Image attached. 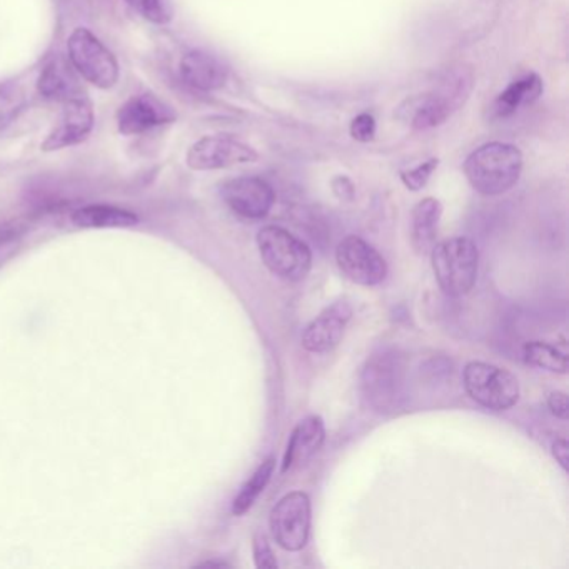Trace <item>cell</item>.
<instances>
[{
	"instance_id": "obj_1",
	"label": "cell",
	"mask_w": 569,
	"mask_h": 569,
	"mask_svg": "<svg viewBox=\"0 0 569 569\" xmlns=\"http://www.w3.org/2000/svg\"><path fill=\"white\" fill-rule=\"evenodd\" d=\"M472 86H475V78L471 69L462 66L449 69L439 81L438 88L426 94L406 99L396 111V118L416 131L438 128L445 124L461 106H465L471 94Z\"/></svg>"
},
{
	"instance_id": "obj_2",
	"label": "cell",
	"mask_w": 569,
	"mask_h": 569,
	"mask_svg": "<svg viewBox=\"0 0 569 569\" xmlns=\"http://www.w3.org/2000/svg\"><path fill=\"white\" fill-rule=\"evenodd\" d=\"M522 154L516 146L489 142L468 156L465 174L469 184L482 196H501L518 184Z\"/></svg>"
},
{
	"instance_id": "obj_3",
	"label": "cell",
	"mask_w": 569,
	"mask_h": 569,
	"mask_svg": "<svg viewBox=\"0 0 569 569\" xmlns=\"http://www.w3.org/2000/svg\"><path fill=\"white\" fill-rule=\"evenodd\" d=\"M429 254L436 281L446 295L459 298L471 292L479 271V251L471 239H445Z\"/></svg>"
},
{
	"instance_id": "obj_4",
	"label": "cell",
	"mask_w": 569,
	"mask_h": 569,
	"mask_svg": "<svg viewBox=\"0 0 569 569\" xmlns=\"http://www.w3.org/2000/svg\"><path fill=\"white\" fill-rule=\"evenodd\" d=\"M258 248L266 268L279 279L298 282L311 271V249L288 229L266 226L259 231Z\"/></svg>"
},
{
	"instance_id": "obj_5",
	"label": "cell",
	"mask_w": 569,
	"mask_h": 569,
	"mask_svg": "<svg viewBox=\"0 0 569 569\" xmlns=\"http://www.w3.org/2000/svg\"><path fill=\"white\" fill-rule=\"evenodd\" d=\"M462 385L472 401L491 411H508L519 401V382L512 372L488 362H469Z\"/></svg>"
},
{
	"instance_id": "obj_6",
	"label": "cell",
	"mask_w": 569,
	"mask_h": 569,
	"mask_svg": "<svg viewBox=\"0 0 569 569\" xmlns=\"http://www.w3.org/2000/svg\"><path fill=\"white\" fill-rule=\"evenodd\" d=\"M405 369L401 359L392 352L375 355L366 362L361 375V389L372 411L389 415L401 405Z\"/></svg>"
},
{
	"instance_id": "obj_7",
	"label": "cell",
	"mask_w": 569,
	"mask_h": 569,
	"mask_svg": "<svg viewBox=\"0 0 569 569\" xmlns=\"http://www.w3.org/2000/svg\"><path fill=\"white\" fill-rule=\"evenodd\" d=\"M72 68L92 86L111 89L119 81V64L111 51L88 29H76L68 41Z\"/></svg>"
},
{
	"instance_id": "obj_8",
	"label": "cell",
	"mask_w": 569,
	"mask_h": 569,
	"mask_svg": "<svg viewBox=\"0 0 569 569\" xmlns=\"http://www.w3.org/2000/svg\"><path fill=\"white\" fill-rule=\"evenodd\" d=\"M269 525L282 549L301 551L308 545L311 531V499L302 491L289 492L272 508Z\"/></svg>"
},
{
	"instance_id": "obj_9",
	"label": "cell",
	"mask_w": 569,
	"mask_h": 569,
	"mask_svg": "<svg viewBox=\"0 0 569 569\" xmlns=\"http://www.w3.org/2000/svg\"><path fill=\"white\" fill-rule=\"evenodd\" d=\"M336 261L349 281L366 288L381 284L388 276L386 259L359 236H348L339 242Z\"/></svg>"
},
{
	"instance_id": "obj_10",
	"label": "cell",
	"mask_w": 569,
	"mask_h": 569,
	"mask_svg": "<svg viewBox=\"0 0 569 569\" xmlns=\"http://www.w3.org/2000/svg\"><path fill=\"white\" fill-rule=\"evenodd\" d=\"M186 161L192 171H218L258 161V152L251 146L236 139L208 136L191 146Z\"/></svg>"
},
{
	"instance_id": "obj_11",
	"label": "cell",
	"mask_w": 569,
	"mask_h": 569,
	"mask_svg": "<svg viewBox=\"0 0 569 569\" xmlns=\"http://www.w3.org/2000/svg\"><path fill=\"white\" fill-rule=\"evenodd\" d=\"M228 208L244 219H262L271 212L276 192L268 181L261 178H236L221 189Z\"/></svg>"
},
{
	"instance_id": "obj_12",
	"label": "cell",
	"mask_w": 569,
	"mask_h": 569,
	"mask_svg": "<svg viewBox=\"0 0 569 569\" xmlns=\"http://www.w3.org/2000/svg\"><path fill=\"white\" fill-rule=\"evenodd\" d=\"M64 104L66 108L59 119V124L42 142V151H59V149L79 144L88 139L94 128V109L84 96L71 99Z\"/></svg>"
},
{
	"instance_id": "obj_13",
	"label": "cell",
	"mask_w": 569,
	"mask_h": 569,
	"mask_svg": "<svg viewBox=\"0 0 569 569\" xmlns=\"http://www.w3.org/2000/svg\"><path fill=\"white\" fill-rule=\"evenodd\" d=\"M176 112L152 94L134 96L118 112L119 132L138 136L176 121Z\"/></svg>"
},
{
	"instance_id": "obj_14",
	"label": "cell",
	"mask_w": 569,
	"mask_h": 569,
	"mask_svg": "<svg viewBox=\"0 0 569 569\" xmlns=\"http://www.w3.org/2000/svg\"><path fill=\"white\" fill-rule=\"evenodd\" d=\"M351 316L352 309L348 302H336L306 328L302 348L316 355L332 351L342 341L346 325Z\"/></svg>"
},
{
	"instance_id": "obj_15",
	"label": "cell",
	"mask_w": 569,
	"mask_h": 569,
	"mask_svg": "<svg viewBox=\"0 0 569 569\" xmlns=\"http://www.w3.org/2000/svg\"><path fill=\"white\" fill-rule=\"evenodd\" d=\"M325 441V421L319 416H308L298 422L289 436L288 448L282 459V475L308 462L322 448Z\"/></svg>"
},
{
	"instance_id": "obj_16",
	"label": "cell",
	"mask_w": 569,
	"mask_h": 569,
	"mask_svg": "<svg viewBox=\"0 0 569 569\" xmlns=\"http://www.w3.org/2000/svg\"><path fill=\"white\" fill-rule=\"evenodd\" d=\"M181 78L198 91H219L228 82L229 69L209 52L191 51L181 59Z\"/></svg>"
},
{
	"instance_id": "obj_17",
	"label": "cell",
	"mask_w": 569,
	"mask_h": 569,
	"mask_svg": "<svg viewBox=\"0 0 569 569\" xmlns=\"http://www.w3.org/2000/svg\"><path fill=\"white\" fill-rule=\"evenodd\" d=\"M442 204L435 198L419 201L411 214V244L419 256H426L435 248L441 221Z\"/></svg>"
},
{
	"instance_id": "obj_18",
	"label": "cell",
	"mask_w": 569,
	"mask_h": 569,
	"mask_svg": "<svg viewBox=\"0 0 569 569\" xmlns=\"http://www.w3.org/2000/svg\"><path fill=\"white\" fill-rule=\"evenodd\" d=\"M542 81L538 74L525 76L518 81L511 82L492 104V114L496 118H509L518 109L535 104L542 94Z\"/></svg>"
},
{
	"instance_id": "obj_19",
	"label": "cell",
	"mask_w": 569,
	"mask_h": 569,
	"mask_svg": "<svg viewBox=\"0 0 569 569\" xmlns=\"http://www.w3.org/2000/svg\"><path fill=\"white\" fill-rule=\"evenodd\" d=\"M72 222L82 229H124L139 224V216L118 206L92 204L78 209Z\"/></svg>"
},
{
	"instance_id": "obj_20",
	"label": "cell",
	"mask_w": 569,
	"mask_h": 569,
	"mask_svg": "<svg viewBox=\"0 0 569 569\" xmlns=\"http://www.w3.org/2000/svg\"><path fill=\"white\" fill-rule=\"evenodd\" d=\"M38 86L42 98L51 99V101L68 102L84 96L71 72L59 61H52L51 64L46 66Z\"/></svg>"
},
{
	"instance_id": "obj_21",
	"label": "cell",
	"mask_w": 569,
	"mask_h": 569,
	"mask_svg": "<svg viewBox=\"0 0 569 569\" xmlns=\"http://www.w3.org/2000/svg\"><path fill=\"white\" fill-rule=\"evenodd\" d=\"M276 469V459L268 458L264 462L258 466L254 472H252L251 478L244 482L241 491L236 496L234 501H232V515L242 516L249 511V509L254 506V502L258 501L259 496L264 491L266 486L271 481L272 475H274Z\"/></svg>"
},
{
	"instance_id": "obj_22",
	"label": "cell",
	"mask_w": 569,
	"mask_h": 569,
	"mask_svg": "<svg viewBox=\"0 0 569 569\" xmlns=\"http://www.w3.org/2000/svg\"><path fill=\"white\" fill-rule=\"evenodd\" d=\"M522 358H525L526 365L545 369V371L556 372V375L568 372V356L555 346L549 345V342H526L525 348H522Z\"/></svg>"
},
{
	"instance_id": "obj_23",
	"label": "cell",
	"mask_w": 569,
	"mask_h": 569,
	"mask_svg": "<svg viewBox=\"0 0 569 569\" xmlns=\"http://www.w3.org/2000/svg\"><path fill=\"white\" fill-rule=\"evenodd\" d=\"M24 92L16 84L0 86V131L8 128L24 108Z\"/></svg>"
},
{
	"instance_id": "obj_24",
	"label": "cell",
	"mask_w": 569,
	"mask_h": 569,
	"mask_svg": "<svg viewBox=\"0 0 569 569\" xmlns=\"http://www.w3.org/2000/svg\"><path fill=\"white\" fill-rule=\"evenodd\" d=\"M126 2L152 24L166 26L174 18L171 0H126Z\"/></svg>"
},
{
	"instance_id": "obj_25",
	"label": "cell",
	"mask_w": 569,
	"mask_h": 569,
	"mask_svg": "<svg viewBox=\"0 0 569 569\" xmlns=\"http://www.w3.org/2000/svg\"><path fill=\"white\" fill-rule=\"evenodd\" d=\"M438 159H429V161L422 162L418 168L409 169V171L402 172L401 181L409 191H421L426 188L429 179H431L432 172L438 169Z\"/></svg>"
},
{
	"instance_id": "obj_26",
	"label": "cell",
	"mask_w": 569,
	"mask_h": 569,
	"mask_svg": "<svg viewBox=\"0 0 569 569\" xmlns=\"http://www.w3.org/2000/svg\"><path fill=\"white\" fill-rule=\"evenodd\" d=\"M252 551H254L256 566L261 569L278 568V559H276L274 551L269 545L268 538L261 532L252 539Z\"/></svg>"
},
{
	"instance_id": "obj_27",
	"label": "cell",
	"mask_w": 569,
	"mask_h": 569,
	"mask_svg": "<svg viewBox=\"0 0 569 569\" xmlns=\"http://www.w3.org/2000/svg\"><path fill=\"white\" fill-rule=\"evenodd\" d=\"M352 139L359 142H369L376 136V119L371 114L365 112L359 114L358 118L352 119L351 122Z\"/></svg>"
},
{
	"instance_id": "obj_28",
	"label": "cell",
	"mask_w": 569,
	"mask_h": 569,
	"mask_svg": "<svg viewBox=\"0 0 569 569\" xmlns=\"http://www.w3.org/2000/svg\"><path fill=\"white\" fill-rule=\"evenodd\" d=\"M19 236H21V229L18 224L0 226V264L11 258Z\"/></svg>"
},
{
	"instance_id": "obj_29",
	"label": "cell",
	"mask_w": 569,
	"mask_h": 569,
	"mask_svg": "<svg viewBox=\"0 0 569 569\" xmlns=\"http://www.w3.org/2000/svg\"><path fill=\"white\" fill-rule=\"evenodd\" d=\"M548 406L551 409L552 415L559 419H568L569 416V402L568 395L562 391H552L548 396Z\"/></svg>"
},
{
	"instance_id": "obj_30",
	"label": "cell",
	"mask_w": 569,
	"mask_h": 569,
	"mask_svg": "<svg viewBox=\"0 0 569 569\" xmlns=\"http://www.w3.org/2000/svg\"><path fill=\"white\" fill-rule=\"evenodd\" d=\"M332 189H335L336 196H338L339 199L351 201V199L355 198V186H352V182L349 181L348 178H342V176L336 178L335 181H332Z\"/></svg>"
},
{
	"instance_id": "obj_31",
	"label": "cell",
	"mask_w": 569,
	"mask_h": 569,
	"mask_svg": "<svg viewBox=\"0 0 569 569\" xmlns=\"http://www.w3.org/2000/svg\"><path fill=\"white\" fill-rule=\"evenodd\" d=\"M552 456H555V459L559 462V466H561L565 471H568L569 446L565 438L556 439V441L552 442Z\"/></svg>"
},
{
	"instance_id": "obj_32",
	"label": "cell",
	"mask_w": 569,
	"mask_h": 569,
	"mask_svg": "<svg viewBox=\"0 0 569 569\" xmlns=\"http://www.w3.org/2000/svg\"><path fill=\"white\" fill-rule=\"evenodd\" d=\"M229 568V566L231 565H228V562H224V561H208V562H201V565H199V568Z\"/></svg>"
}]
</instances>
